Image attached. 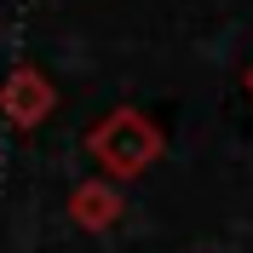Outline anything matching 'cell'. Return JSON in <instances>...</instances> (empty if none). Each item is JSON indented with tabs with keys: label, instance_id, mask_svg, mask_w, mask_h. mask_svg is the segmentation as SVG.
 Here are the masks:
<instances>
[{
	"label": "cell",
	"instance_id": "cell-1",
	"mask_svg": "<svg viewBox=\"0 0 253 253\" xmlns=\"http://www.w3.org/2000/svg\"><path fill=\"white\" fill-rule=\"evenodd\" d=\"M161 150H167L161 126L150 121L144 110H132V104L98 115V121L86 126V156L104 167V178H138V173H150V167L161 161Z\"/></svg>",
	"mask_w": 253,
	"mask_h": 253
},
{
	"label": "cell",
	"instance_id": "cell-2",
	"mask_svg": "<svg viewBox=\"0 0 253 253\" xmlns=\"http://www.w3.org/2000/svg\"><path fill=\"white\" fill-rule=\"evenodd\" d=\"M52 110H58V86H52V75L41 69V63H17L12 75L0 81V115H6L12 126L35 132Z\"/></svg>",
	"mask_w": 253,
	"mask_h": 253
},
{
	"label": "cell",
	"instance_id": "cell-3",
	"mask_svg": "<svg viewBox=\"0 0 253 253\" xmlns=\"http://www.w3.org/2000/svg\"><path fill=\"white\" fill-rule=\"evenodd\" d=\"M121 213L126 202L110 178H81L69 190V224H81V230H110V224H121Z\"/></svg>",
	"mask_w": 253,
	"mask_h": 253
},
{
	"label": "cell",
	"instance_id": "cell-4",
	"mask_svg": "<svg viewBox=\"0 0 253 253\" xmlns=\"http://www.w3.org/2000/svg\"><path fill=\"white\" fill-rule=\"evenodd\" d=\"M242 86H248V98H253V63H248V69H242Z\"/></svg>",
	"mask_w": 253,
	"mask_h": 253
}]
</instances>
